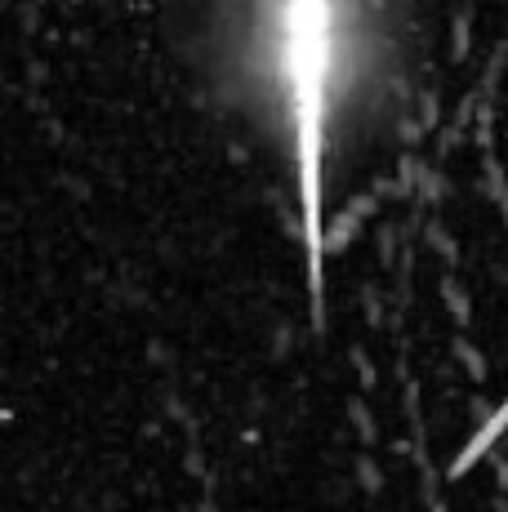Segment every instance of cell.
<instances>
[{
	"mask_svg": "<svg viewBox=\"0 0 508 512\" xmlns=\"http://www.w3.org/2000/svg\"><path fill=\"white\" fill-rule=\"evenodd\" d=\"M232 76L272 134H286L299 179L308 281L321 308V192L326 152L344 107L379 72L370 0H232Z\"/></svg>",
	"mask_w": 508,
	"mask_h": 512,
	"instance_id": "1",
	"label": "cell"
}]
</instances>
